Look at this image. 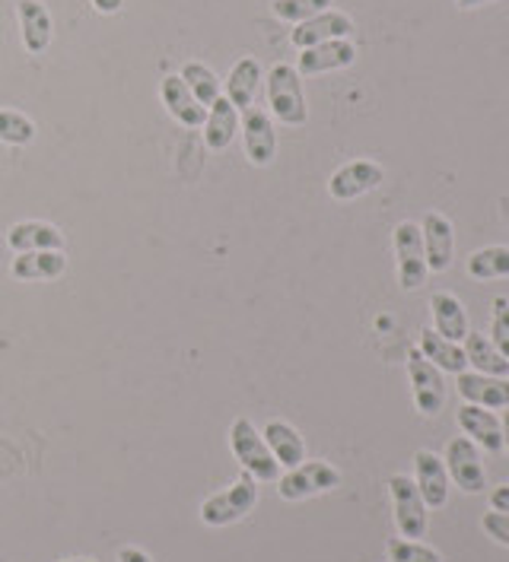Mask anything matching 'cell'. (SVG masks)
Returning a JSON list of instances; mask_svg holds the SVG:
<instances>
[{
    "label": "cell",
    "mask_w": 509,
    "mask_h": 562,
    "mask_svg": "<svg viewBox=\"0 0 509 562\" xmlns=\"http://www.w3.org/2000/svg\"><path fill=\"white\" fill-rule=\"evenodd\" d=\"M230 445H233V454H236V461H240L245 474H252L255 480H262V483L280 480V464H277V458L270 454L265 436L255 429L252 419L240 416V419L233 423V429H230Z\"/></svg>",
    "instance_id": "cell-1"
},
{
    "label": "cell",
    "mask_w": 509,
    "mask_h": 562,
    "mask_svg": "<svg viewBox=\"0 0 509 562\" xmlns=\"http://www.w3.org/2000/svg\"><path fill=\"white\" fill-rule=\"evenodd\" d=\"M268 105L274 119L290 127H300L309 119L306 95H302L300 70L290 64H277L268 74Z\"/></svg>",
    "instance_id": "cell-2"
},
{
    "label": "cell",
    "mask_w": 509,
    "mask_h": 562,
    "mask_svg": "<svg viewBox=\"0 0 509 562\" xmlns=\"http://www.w3.org/2000/svg\"><path fill=\"white\" fill-rule=\"evenodd\" d=\"M258 480L252 474H245L242 480H236L233 486L213 493L210 499H204L201 505V521L210 525V528H226V525H236L242 521L255 505H258Z\"/></svg>",
    "instance_id": "cell-3"
},
{
    "label": "cell",
    "mask_w": 509,
    "mask_h": 562,
    "mask_svg": "<svg viewBox=\"0 0 509 562\" xmlns=\"http://www.w3.org/2000/svg\"><path fill=\"white\" fill-rule=\"evenodd\" d=\"M334 486H341V474H338V468H331L329 461H302L277 480V493L287 503H300L309 496L329 493Z\"/></svg>",
    "instance_id": "cell-4"
},
{
    "label": "cell",
    "mask_w": 509,
    "mask_h": 562,
    "mask_svg": "<svg viewBox=\"0 0 509 562\" xmlns=\"http://www.w3.org/2000/svg\"><path fill=\"white\" fill-rule=\"evenodd\" d=\"M395 258H398V283L405 293H414L427 283V258H423V236L418 223L405 220L395 226Z\"/></svg>",
    "instance_id": "cell-5"
},
{
    "label": "cell",
    "mask_w": 509,
    "mask_h": 562,
    "mask_svg": "<svg viewBox=\"0 0 509 562\" xmlns=\"http://www.w3.org/2000/svg\"><path fill=\"white\" fill-rule=\"evenodd\" d=\"M408 379H411V391H414V404L420 414H440L446 404V382H443V372L420 353L418 347L408 350Z\"/></svg>",
    "instance_id": "cell-6"
},
{
    "label": "cell",
    "mask_w": 509,
    "mask_h": 562,
    "mask_svg": "<svg viewBox=\"0 0 509 562\" xmlns=\"http://www.w3.org/2000/svg\"><path fill=\"white\" fill-rule=\"evenodd\" d=\"M391 503H395V525L401 537L408 540H420L427 533V503L420 496L418 483L411 476L395 474L389 480Z\"/></svg>",
    "instance_id": "cell-7"
},
{
    "label": "cell",
    "mask_w": 509,
    "mask_h": 562,
    "mask_svg": "<svg viewBox=\"0 0 509 562\" xmlns=\"http://www.w3.org/2000/svg\"><path fill=\"white\" fill-rule=\"evenodd\" d=\"M383 166L373 162V159H354L347 166H341L329 181V194L334 201H357L363 194L376 191L383 184Z\"/></svg>",
    "instance_id": "cell-8"
},
{
    "label": "cell",
    "mask_w": 509,
    "mask_h": 562,
    "mask_svg": "<svg viewBox=\"0 0 509 562\" xmlns=\"http://www.w3.org/2000/svg\"><path fill=\"white\" fill-rule=\"evenodd\" d=\"M420 236H423V258H427V270L433 273H446L455 258V233H452V223L430 210L420 223Z\"/></svg>",
    "instance_id": "cell-9"
},
{
    "label": "cell",
    "mask_w": 509,
    "mask_h": 562,
    "mask_svg": "<svg viewBox=\"0 0 509 562\" xmlns=\"http://www.w3.org/2000/svg\"><path fill=\"white\" fill-rule=\"evenodd\" d=\"M242 137H245V156L252 166H270L274 153H277V134L270 115L258 105H248L245 112H240Z\"/></svg>",
    "instance_id": "cell-10"
},
{
    "label": "cell",
    "mask_w": 509,
    "mask_h": 562,
    "mask_svg": "<svg viewBox=\"0 0 509 562\" xmlns=\"http://www.w3.org/2000/svg\"><path fill=\"white\" fill-rule=\"evenodd\" d=\"M446 474L458 483L462 493H480L484 490V464H480L478 445L468 436H455L446 445Z\"/></svg>",
    "instance_id": "cell-11"
},
{
    "label": "cell",
    "mask_w": 509,
    "mask_h": 562,
    "mask_svg": "<svg viewBox=\"0 0 509 562\" xmlns=\"http://www.w3.org/2000/svg\"><path fill=\"white\" fill-rule=\"evenodd\" d=\"M414 483H418L420 496L427 508H440L450 499V474H446V461L436 458L433 451H418L414 454Z\"/></svg>",
    "instance_id": "cell-12"
},
{
    "label": "cell",
    "mask_w": 509,
    "mask_h": 562,
    "mask_svg": "<svg viewBox=\"0 0 509 562\" xmlns=\"http://www.w3.org/2000/svg\"><path fill=\"white\" fill-rule=\"evenodd\" d=\"M354 32V20L347 13H338V10H325L312 20L300 23L297 30L290 32V42L297 48H312V45H322L331 38H347Z\"/></svg>",
    "instance_id": "cell-13"
},
{
    "label": "cell",
    "mask_w": 509,
    "mask_h": 562,
    "mask_svg": "<svg viewBox=\"0 0 509 562\" xmlns=\"http://www.w3.org/2000/svg\"><path fill=\"white\" fill-rule=\"evenodd\" d=\"M159 95H163V105L169 109V115L179 124H185V127H201L208 121V109L191 95V89L185 87V80H181L179 74L163 77Z\"/></svg>",
    "instance_id": "cell-14"
},
{
    "label": "cell",
    "mask_w": 509,
    "mask_h": 562,
    "mask_svg": "<svg viewBox=\"0 0 509 562\" xmlns=\"http://www.w3.org/2000/svg\"><path fill=\"white\" fill-rule=\"evenodd\" d=\"M354 60H357V48L347 38H331V42H322V45L302 48L300 74L316 77V74H329V70L351 67Z\"/></svg>",
    "instance_id": "cell-15"
},
{
    "label": "cell",
    "mask_w": 509,
    "mask_h": 562,
    "mask_svg": "<svg viewBox=\"0 0 509 562\" xmlns=\"http://www.w3.org/2000/svg\"><path fill=\"white\" fill-rule=\"evenodd\" d=\"M458 426H462V432H465L475 445H480V448H487V451H504V426H500V419L490 414L487 407H478V404L458 407Z\"/></svg>",
    "instance_id": "cell-16"
},
{
    "label": "cell",
    "mask_w": 509,
    "mask_h": 562,
    "mask_svg": "<svg viewBox=\"0 0 509 562\" xmlns=\"http://www.w3.org/2000/svg\"><path fill=\"white\" fill-rule=\"evenodd\" d=\"M458 394L468 404L478 407H509V382L497 375H480V372H462L458 375Z\"/></svg>",
    "instance_id": "cell-17"
},
{
    "label": "cell",
    "mask_w": 509,
    "mask_h": 562,
    "mask_svg": "<svg viewBox=\"0 0 509 562\" xmlns=\"http://www.w3.org/2000/svg\"><path fill=\"white\" fill-rule=\"evenodd\" d=\"M418 350L440 372H452V375H462L465 369H468V359H465V347L462 344H455V340H446L443 334H436L433 327H427V330H420V344Z\"/></svg>",
    "instance_id": "cell-18"
},
{
    "label": "cell",
    "mask_w": 509,
    "mask_h": 562,
    "mask_svg": "<svg viewBox=\"0 0 509 562\" xmlns=\"http://www.w3.org/2000/svg\"><path fill=\"white\" fill-rule=\"evenodd\" d=\"M7 245L13 248V251H60L64 248V236H60L58 226H52V223H16V226H10V233H7Z\"/></svg>",
    "instance_id": "cell-19"
},
{
    "label": "cell",
    "mask_w": 509,
    "mask_h": 562,
    "mask_svg": "<svg viewBox=\"0 0 509 562\" xmlns=\"http://www.w3.org/2000/svg\"><path fill=\"white\" fill-rule=\"evenodd\" d=\"M20 26H23V45L30 55H42L52 42V13L38 0H20L16 3Z\"/></svg>",
    "instance_id": "cell-20"
},
{
    "label": "cell",
    "mask_w": 509,
    "mask_h": 562,
    "mask_svg": "<svg viewBox=\"0 0 509 562\" xmlns=\"http://www.w3.org/2000/svg\"><path fill=\"white\" fill-rule=\"evenodd\" d=\"M265 442H268L270 454L277 458V464L280 468H297L306 461V442H302V436L290 426V423H284V419H270L268 426H265Z\"/></svg>",
    "instance_id": "cell-21"
},
{
    "label": "cell",
    "mask_w": 509,
    "mask_h": 562,
    "mask_svg": "<svg viewBox=\"0 0 509 562\" xmlns=\"http://www.w3.org/2000/svg\"><path fill=\"white\" fill-rule=\"evenodd\" d=\"M430 315H433V327L436 334H443L446 340L462 344L468 334V312L452 293H436L430 299Z\"/></svg>",
    "instance_id": "cell-22"
},
{
    "label": "cell",
    "mask_w": 509,
    "mask_h": 562,
    "mask_svg": "<svg viewBox=\"0 0 509 562\" xmlns=\"http://www.w3.org/2000/svg\"><path fill=\"white\" fill-rule=\"evenodd\" d=\"M236 131H240V112L233 109V102L226 95H220L210 105L208 121H204V140L210 149H226L233 144Z\"/></svg>",
    "instance_id": "cell-23"
},
{
    "label": "cell",
    "mask_w": 509,
    "mask_h": 562,
    "mask_svg": "<svg viewBox=\"0 0 509 562\" xmlns=\"http://www.w3.org/2000/svg\"><path fill=\"white\" fill-rule=\"evenodd\" d=\"M465 359L468 366H475L480 375H497V379H507L509 375V359L497 347L490 337H484L478 330H468L465 334Z\"/></svg>",
    "instance_id": "cell-24"
},
{
    "label": "cell",
    "mask_w": 509,
    "mask_h": 562,
    "mask_svg": "<svg viewBox=\"0 0 509 562\" xmlns=\"http://www.w3.org/2000/svg\"><path fill=\"white\" fill-rule=\"evenodd\" d=\"M64 270H67V258L60 251H23L10 265V273L16 280H55Z\"/></svg>",
    "instance_id": "cell-25"
},
{
    "label": "cell",
    "mask_w": 509,
    "mask_h": 562,
    "mask_svg": "<svg viewBox=\"0 0 509 562\" xmlns=\"http://www.w3.org/2000/svg\"><path fill=\"white\" fill-rule=\"evenodd\" d=\"M262 80V67L255 58H242L233 64L230 80H226V99L233 102L236 112H245L255 102V89Z\"/></svg>",
    "instance_id": "cell-26"
},
{
    "label": "cell",
    "mask_w": 509,
    "mask_h": 562,
    "mask_svg": "<svg viewBox=\"0 0 509 562\" xmlns=\"http://www.w3.org/2000/svg\"><path fill=\"white\" fill-rule=\"evenodd\" d=\"M179 77L185 80V87L191 89V95H195L204 109L220 99V80H217V74L210 70L208 64H201V60H188V64L181 67Z\"/></svg>",
    "instance_id": "cell-27"
},
{
    "label": "cell",
    "mask_w": 509,
    "mask_h": 562,
    "mask_svg": "<svg viewBox=\"0 0 509 562\" xmlns=\"http://www.w3.org/2000/svg\"><path fill=\"white\" fill-rule=\"evenodd\" d=\"M468 277H475V280H504V277H509V248H504V245L478 248L468 258Z\"/></svg>",
    "instance_id": "cell-28"
},
{
    "label": "cell",
    "mask_w": 509,
    "mask_h": 562,
    "mask_svg": "<svg viewBox=\"0 0 509 562\" xmlns=\"http://www.w3.org/2000/svg\"><path fill=\"white\" fill-rule=\"evenodd\" d=\"M35 140V124H32L23 112H10L3 109L0 112V144H10V147H26Z\"/></svg>",
    "instance_id": "cell-29"
},
{
    "label": "cell",
    "mask_w": 509,
    "mask_h": 562,
    "mask_svg": "<svg viewBox=\"0 0 509 562\" xmlns=\"http://www.w3.org/2000/svg\"><path fill=\"white\" fill-rule=\"evenodd\" d=\"M331 7V0H274V13L287 23H306L319 13H325Z\"/></svg>",
    "instance_id": "cell-30"
},
{
    "label": "cell",
    "mask_w": 509,
    "mask_h": 562,
    "mask_svg": "<svg viewBox=\"0 0 509 562\" xmlns=\"http://www.w3.org/2000/svg\"><path fill=\"white\" fill-rule=\"evenodd\" d=\"M389 560L391 562H443V557L420 543V540H408V537H391L389 540Z\"/></svg>",
    "instance_id": "cell-31"
},
{
    "label": "cell",
    "mask_w": 509,
    "mask_h": 562,
    "mask_svg": "<svg viewBox=\"0 0 509 562\" xmlns=\"http://www.w3.org/2000/svg\"><path fill=\"white\" fill-rule=\"evenodd\" d=\"M490 340L500 353L509 359V299H494V322H490Z\"/></svg>",
    "instance_id": "cell-32"
},
{
    "label": "cell",
    "mask_w": 509,
    "mask_h": 562,
    "mask_svg": "<svg viewBox=\"0 0 509 562\" xmlns=\"http://www.w3.org/2000/svg\"><path fill=\"white\" fill-rule=\"evenodd\" d=\"M484 531L490 533L497 543L509 547V515H504V512H487L484 515Z\"/></svg>",
    "instance_id": "cell-33"
},
{
    "label": "cell",
    "mask_w": 509,
    "mask_h": 562,
    "mask_svg": "<svg viewBox=\"0 0 509 562\" xmlns=\"http://www.w3.org/2000/svg\"><path fill=\"white\" fill-rule=\"evenodd\" d=\"M490 508H494V512H504V515H509V483L497 486V490L490 493Z\"/></svg>",
    "instance_id": "cell-34"
},
{
    "label": "cell",
    "mask_w": 509,
    "mask_h": 562,
    "mask_svg": "<svg viewBox=\"0 0 509 562\" xmlns=\"http://www.w3.org/2000/svg\"><path fill=\"white\" fill-rule=\"evenodd\" d=\"M119 562H153L151 553H144L141 547H121Z\"/></svg>",
    "instance_id": "cell-35"
},
{
    "label": "cell",
    "mask_w": 509,
    "mask_h": 562,
    "mask_svg": "<svg viewBox=\"0 0 509 562\" xmlns=\"http://www.w3.org/2000/svg\"><path fill=\"white\" fill-rule=\"evenodd\" d=\"M92 7H96L99 13H119L121 0H92Z\"/></svg>",
    "instance_id": "cell-36"
},
{
    "label": "cell",
    "mask_w": 509,
    "mask_h": 562,
    "mask_svg": "<svg viewBox=\"0 0 509 562\" xmlns=\"http://www.w3.org/2000/svg\"><path fill=\"white\" fill-rule=\"evenodd\" d=\"M462 10H475V7H484V3H490V0H455Z\"/></svg>",
    "instance_id": "cell-37"
},
{
    "label": "cell",
    "mask_w": 509,
    "mask_h": 562,
    "mask_svg": "<svg viewBox=\"0 0 509 562\" xmlns=\"http://www.w3.org/2000/svg\"><path fill=\"white\" fill-rule=\"evenodd\" d=\"M500 426H504V448H509V407L507 414H504V419H500Z\"/></svg>",
    "instance_id": "cell-38"
},
{
    "label": "cell",
    "mask_w": 509,
    "mask_h": 562,
    "mask_svg": "<svg viewBox=\"0 0 509 562\" xmlns=\"http://www.w3.org/2000/svg\"><path fill=\"white\" fill-rule=\"evenodd\" d=\"M64 562H96V560H64Z\"/></svg>",
    "instance_id": "cell-39"
}]
</instances>
